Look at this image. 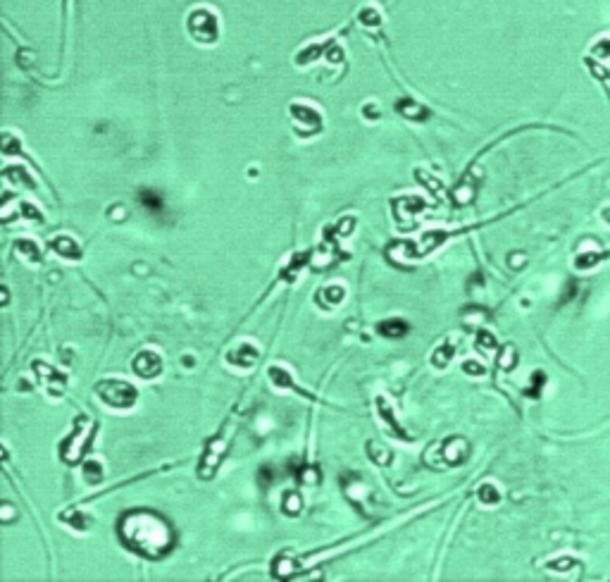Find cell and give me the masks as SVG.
<instances>
[{"label":"cell","mask_w":610,"mask_h":582,"mask_svg":"<svg viewBox=\"0 0 610 582\" xmlns=\"http://www.w3.org/2000/svg\"><path fill=\"white\" fill-rule=\"evenodd\" d=\"M120 540L127 549L148 558H160L175 544L172 528L155 513H127L120 520Z\"/></svg>","instance_id":"cell-1"},{"label":"cell","mask_w":610,"mask_h":582,"mask_svg":"<svg viewBox=\"0 0 610 582\" xmlns=\"http://www.w3.org/2000/svg\"><path fill=\"white\" fill-rule=\"evenodd\" d=\"M186 31L198 46H215L222 33L220 15L208 5H198L186 15Z\"/></svg>","instance_id":"cell-2"},{"label":"cell","mask_w":610,"mask_h":582,"mask_svg":"<svg viewBox=\"0 0 610 582\" xmlns=\"http://www.w3.org/2000/svg\"><path fill=\"white\" fill-rule=\"evenodd\" d=\"M96 394L100 396V401H103L105 406L115 408V411H129V408L136 404V396H138L134 384H129L127 379H120V377L103 379L96 387Z\"/></svg>","instance_id":"cell-3"},{"label":"cell","mask_w":610,"mask_h":582,"mask_svg":"<svg viewBox=\"0 0 610 582\" xmlns=\"http://www.w3.org/2000/svg\"><path fill=\"white\" fill-rule=\"evenodd\" d=\"M289 113H291V125H294V132L298 134V136H315V134L322 132L324 120H322L320 110L312 108V105L291 103Z\"/></svg>","instance_id":"cell-4"},{"label":"cell","mask_w":610,"mask_h":582,"mask_svg":"<svg viewBox=\"0 0 610 582\" xmlns=\"http://www.w3.org/2000/svg\"><path fill=\"white\" fill-rule=\"evenodd\" d=\"M394 212H396V220L403 229H410L415 225V217L419 212L424 210V200L417 198V196H403V198L394 200Z\"/></svg>","instance_id":"cell-5"},{"label":"cell","mask_w":610,"mask_h":582,"mask_svg":"<svg viewBox=\"0 0 610 582\" xmlns=\"http://www.w3.org/2000/svg\"><path fill=\"white\" fill-rule=\"evenodd\" d=\"M225 451H227V439H225V436H217V439L210 441L208 451H205L203 461H200V468H198L200 478H212V473L220 468L222 458H225Z\"/></svg>","instance_id":"cell-6"},{"label":"cell","mask_w":610,"mask_h":582,"mask_svg":"<svg viewBox=\"0 0 610 582\" xmlns=\"http://www.w3.org/2000/svg\"><path fill=\"white\" fill-rule=\"evenodd\" d=\"M33 370H36L38 379H41V387L48 396H58L60 391L65 389V375H60L55 368H50L43 361H38V363H33Z\"/></svg>","instance_id":"cell-7"},{"label":"cell","mask_w":610,"mask_h":582,"mask_svg":"<svg viewBox=\"0 0 610 582\" xmlns=\"http://www.w3.org/2000/svg\"><path fill=\"white\" fill-rule=\"evenodd\" d=\"M131 368H134V372H136V377L153 379L162 372V361L155 351H141V354L134 358Z\"/></svg>","instance_id":"cell-8"},{"label":"cell","mask_w":610,"mask_h":582,"mask_svg":"<svg viewBox=\"0 0 610 582\" xmlns=\"http://www.w3.org/2000/svg\"><path fill=\"white\" fill-rule=\"evenodd\" d=\"M441 458H444V466H458L467 458V441L460 439V436H453V439H446L441 444Z\"/></svg>","instance_id":"cell-9"},{"label":"cell","mask_w":610,"mask_h":582,"mask_svg":"<svg viewBox=\"0 0 610 582\" xmlns=\"http://www.w3.org/2000/svg\"><path fill=\"white\" fill-rule=\"evenodd\" d=\"M227 361L236 368H253L257 361V349L253 344H248V341H243V344L234 346V349L229 351Z\"/></svg>","instance_id":"cell-10"},{"label":"cell","mask_w":610,"mask_h":582,"mask_svg":"<svg viewBox=\"0 0 610 582\" xmlns=\"http://www.w3.org/2000/svg\"><path fill=\"white\" fill-rule=\"evenodd\" d=\"M396 110H399L403 117H408V120H415V122H422V120H427V117H429V110L424 108V105H419L417 100H412V98H401L399 103H396Z\"/></svg>","instance_id":"cell-11"},{"label":"cell","mask_w":610,"mask_h":582,"mask_svg":"<svg viewBox=\"0 0 610 582\" xmlns=\"http://www.w3.org/2000/svg\"><path fill=\"white\" fill-rule=\"evenodd\" d=\"M53 251L58 255H63V258H67V260H77V258H81V249H79V244L74 242V239H70V237H58V239H53Z\"/></svg>","instance_id":"cell-12"},{"label":"cell","mask_w":610,"mask_h":582,"mask_svg":"<svg viewBox=\"0 0 610 582\" xmlns=\"http://www.w3.org/2000/svg\"><path fill=\"white\" fill-rule=\"evenodd\" d=\"M358 19H360V24L365 26V29H379L384 22V15L377 5H365V8L358 13Z\"/></svg>","instance_id":"cell-13"},{"label":"cell","mask_w":610,"mask_h":582,"mask_svg":"<svg viewBox=\"0 0 610 582\" xmlns=\"http://www.w3.org/2000/svg\"><path fill=\"white\" fill-rule=\"evenodd\" d=\"M377 329L386 339H401L403 334L408 332V322L406 320H384V322H379Z\"/></svg>","instance_id":"cell-14"},{"label":"cell","mask_w":610,"mask_h":582,"mask_svg":"<svg viewBox=\"0 0 610 582\" xmlns=\"http://www.w3.org/2000/svg\"><path fill=\"white\" fill-rule=\"evenodd\" d=\"M344 296H346V291H344V287H339V284H329V287L317 291V301H324V304L332 306V308L339 306L341 301H344Z\"/></svg>","instance_id":"cell-15"},{"label":"cell","mask_w":610,"mask_h":582,"mask_svg":"<svg viewBox=\"0 0 610 582\" xmlns=\"http://www.w3.org/2000/svg\"><path fill=\"white\" fill-rule=\"evenodd\" d=\"M15 249H17V255H19V258H24L26 262H36L38 258H41V253H38V246L33 242H29V239H22V242H17Z\"/></svg>","instance_id":"cell-16"},{"label":"cell","mask_w":610,"mask_h":582,"mask_svg":"<svg viewBox=\"0 0 610 582\" xmlns=\"http://www.w3.org/2000/svg\"><path fill=\"white\" fill-rule=\"evenodd\" d=\"M377 406H379V413H382L384 423H386V425H391V427H394L396 436H399V439H408V436L403 434V430L399 427V425H396V420H394V413H391V408H389V404H386V399H384V396H379V399H377Z\"/></svg>","instance_id":"cell-17"},{"label":"cell","mask_w":610,"mask_h":582,"mask_svg":"<svg viewBox=\"0 0 610 582\" xmlns=\"http://www.w3.org/2000/svg\"><path fill=\"white\" fill-rule=\"evenodd\" d=\"M477 496H479V501L486 503V506H491V503H498V501H501V491H498V487H496V485H491V482H486V485L479 487Z\"/></svg>","instance_id":"cell-18"},{"label":"cell","mask_w":610,"mask_h":582,"mask_svg":"<svg viewBox=\"0 0 610 582\" xmlns=\"http://www.w3.org/2000/svg\"><path fill=\"white\" fill-rule=\"evenodd\" d=\"M453 351H456V346H453L451 341H444V344H441V349H436L434 356H432L434 365H439V368L449 365V361L453 358Z\"/></svg>","instance_id":"cell-19"},{"label":"cell","mask_w":610,"mask_h":582,"mask_svg":"<svg viewBox=\"0 0 610 582\" xmlns=\"http://www.w3.org/2000/svg\"><path fill=\"white\" fill-rule=\"evenodd\" d=\"M305 260H307V255H305V253H296V255H294V260H291V265L282 272V277L287 279V282H294V279L298 277V270L305 265Z\"/></svg>","instance_id":"cell-20"},{"label":"cell","mask_w":610,"mask_h":582,"mask_svg":"<svg viewBox=\"0 0 610 582\" xmlns=\"http://www.w3.org/2000/svg\"><path fill=\"white\" fill-rule=\"evenodd\" d=\"M270 377H272V382L277 384V387L296 389V384H294V379H291V375L287 370H282V368H270Z\"/></svg>","instance_id":"cell-21"},{"label":"cell","mask_w":610,"mask_h":582,"mask_svg":"<svg viewBox=\"0 0 610 582\" xmlns=\"http://www.w3.org/2000/svg\"><path fill=\"white\" fill-rule=\"evenodd\" d=\"M284 511H287L289 516H298V511H300V496L296 494V491H289V494L284 496Z\"/></svg>","instance_id":"cell-22"},{"label":"cell","mask_w":610,"mask_h":582,"mask_svg":"<svg viewBox=\"0 0 610 582\" xmlns=\"http://www.w3.org/2000/svg\"><path fill=\"white\" fill-rule=\"evenodd\" d=\"M83 475H86L88 482H100V480H103V468H100V463L96 461H88L86 468H83Z\"/></svg>","instance_id":"cell-23"},{"label":"cell","mask_w":610,"mask_h":582,"mask_svg":"<svg viewBox=\"0 0 610 582\" xmlns=\"http://www.w3.org/2000/svg\"><path fill=\"white\" fill-rule=\"evenodd\" d=\"M141 198H143V203H145V208H148V210H153V212L162 210V203H160V198L155 194L145 191V194H141Z\"/></svg>","instance_id":"cell-24"},{"label":"cell","mask_w":610,"mask_h":582,"mask_svg":"<svg viewBox=\"0 0 610 582\" xmlns=\"http://www.w3.org/2000/svg\"><path fill=\"white\" fill-rule=\"evenodd\" d=\"M479 346H482V349H486V351H491L496 346L494 344V337H491L489 332H482V334H479Z\"/></svg>","instance_id":"cell-25"},{"label":"cell","mask_w":610,"mask_h":582,"mask_svg":"<svg viewBox=\"0 0 610 582\" xmlns=\"http://www.w3.org/2000/svg\"><path fill=\"white\" fill-rule=\"evenodd\" d=\"M465 370L467 372H474V375H482L484 368L482 365H474V363H465Z\"/></svg>","instance_id":"cell-26"}]
</instances>
